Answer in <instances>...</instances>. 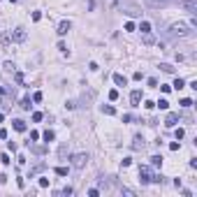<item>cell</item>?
Wrapping results in <instances>:
<instances>
[{
    "label": "cell",
    "instance_id": "1",
    "mask_svg": "<svg viewBox=\"0 0 197 197\" xmlns=\"http://www.w3.org/2000/svg\"><path fill=\"white\" fill-rule=\"evenodd\" d=\"M188 35H193V28L181 23V21L179 23H172L169 30H167V37H188Z\"/></svg>",
    "mask_w": 197,
    "mask_h": 197
},
{
    "label": "cell",
    "instance_id": "2",
    "mask_svg": "<svg viewBox=\"0 0 197 197\" xmlns=\"http://www.w3.org/2000/svg\"><path fill=\"white\" fill-rule=\"evenodd\" d=\"M121 9H123V14H128V16H142V7H139L137 2H132V0H123V2H121Z\"/></svg>",
    "mask_w": 197,
    "mask_h": 197
},
{
    "label": "cell",
    "instance_id": "3",
    "mask_svg": "<svg viewBox=\"0 0 197 197\" xmlns=\"http://www.w3.org/2000/svg\"><path fill=\"white\" fill-rule=\"evenodd\" d=\"M70 160H72V167H74V169H84L86 162H88V153H74Z\"/></svg>",
    "mask_w": 197,
    "mask_h": 197
},
{
    "label": "cell",
    "instance_id": "4",
    "mask_svg": "<svg viewBox=\"0 0 197 197\" xmlns=\"http://www.w3.org/2000/svg\"><path fill=\"white\" fill-rule=\"evenodd\" d=\"M26 37H28V33L23 28H16L14 33H9V40H12V42H26Z\"/></svg>",
    "mask_w": 197,
    "mask_h": 197
},
{
    "label": "cell",
    "instance_id": "5",
    "mask_svg": "<svg viewBox=\"0 0 197 197\" xmlns=\"http://www.w3.org/2000/svg\"><path fill=\"white\" fill-rule=\"evenodd\" d=\"M139 181H142V183H151L153 181V174H151L148 167H139Z\"/></svg>",
    "mask_w": 197,
    "mask_h": 197
},
{
    "label": "cell",
    "instance_id": "6",
    "mask_svg": "<svg viewBox=\"0 0 197 197\" xmlns=\"http://www.w3.org/2000/svg\"><path fill=\"white\" fill-rule=\"evenodd\" d=\"M132 148H134V151H144V148H146V142H144L142 134H134V139H132Z\"/></svg>",
    "mask_w": 197,
    "mask_h": 197
},
{
    "label": "cell",
    "instance_id": "7",
    "mask_svg": "<svg viewBox=\"0 0 197 197\" xmlns=\"http://www.w3.org/2000/svg\"><path fill=\"white\" fill-rule=\"evenodd\" d=\"M70 28H72V23H70V21H60V23H58V30H56V33H58L60 37H65L67 33H70Z\"/></svg>",
    "mask_w": 197,
    "mask_h": 197
},
{
    "label": "cell",
    "instance_id": "8",
    "mask_svg": "<svg viewBox=\"0 0 197 197\" xmlns=\"http://www.w3.org/2000/svg\"><path fill=\"white\" fill-rule=\"evenodd\" d=\"M176 123H179V114H174V111H172V114H167V118H165V125H167V128H174Z\"/></svg>",
    "mask_w": 197,
    "mask_h": 197
},
{
    "label": "cell",
    "instance_id": "9",
    "mask_svg": "<svg viewBox=\"0 0 197 197\" xmlns=\"http://www.w3.org/2000/svg\"><path fill=\"white\" fill-rule=\"evenodd\" d=\"M130 102H132V107H139V102H142V90H132V93H130Z\"/></svg>",
    "mask_w": 197,
    "mask_h": 197
},
{
    "label": "cell",
    "instance_id": "10",
    "mask_svg": "<svg viewBox=\"0 0 197 197\" xmlns=\"http://www.w3.org/2000/svg\"><path fill=\"white\" fill-rule=\"evenodd\" d=\"M44 162H37L35 167H33V169H30V176H28V179H35V174H40V172H44Z\"/></svg>",
    "mask_w": 197,
    "mask_h": 197
},
{
    "label": "cell",
    "instance_id": "11",
    "mask_svg": "<svg viewBox=\"0 0 197 197\" xmlns=\"http://www.w3.org/2000/svg\"><path fill=\"white\" fill-rule=\"evenodd\" d=\"M12 123H14V130H16V132H26V121L16 118V121H12Z\"/></svg>",
    "mask_w": 197,
    "mask_h": 197
},
{
    "label": "cell",
    "instance_id": "12",
    "mask_svg": "<svg viewBox=\"0 0 197 197\" xmlns=\"http://www.w3.org/2000/svg\"><path fill=\"white\" fill-rule=\"evenodd\" d=\"M114 84H116V86H125L128 79L123 77V74H118V72H116V74H114Z\"/></svg>",
    "mask_w": 197,
    "mask_h": 197
},
{
    "label": "cell",
    "instance_id": "13",
    "mask_svg": "<svg viewBox=\"0 0 197 197\" xmlns=\"http://www.w3.org/2000/svg\"><path fill=\"white\" fill-rule=\"evenodd\" d=\"M148 2H151V7H162V5H169L174 0H148Z\"/></svg>",
    "mask_w": 197,
    "mask_h": 197
},
{
    "label": "cell",
    "instance_id": "14",
    "mask_svg": "<svg viewBox=\"0 0 197 197\" xmlns=\"http://www.w3.org/2000/svg\"><path fill=\"white\" fill-rule=\"evenodd\" d=\"M102 114H107V116H114V114H116V109L111 107V104H102Z\"/></svg>",
    "mask_w": 197,
    "mask_h": 197
},
{
    "label": "cell",
    "instance_id": "15",
    "mask_svg": "<svg viewBox=\"0 0 197 197\" xmlns=\"http://www.w3.org/2000/svg\"><path fill=\"white\" fill-rule=\"evenodd\" d=\"M28 146H30V148H33V151H35L37 155H44V153H46V146H33L30 142H28Z\"/></svg>",
    "mask_w": 197,
    "mask_h": 197
},
{
    "label": "cell",
    "instance_id": "16",
    "mask_svg": "<svg viewBox=\"0 0 197 197\" xmlns=\"http://www.w3.org/2000/svg\"><path fill=\"white\" fill-rule=\"evenodd\" d=\"M42 137H44V142L49 144V142H54V139H56V132H54V130H46V132L42 134Z\"/></svg>",
    "mask_w": 197,
    "mask_h": 197
},
{
    "label": "cell",
    "instance_id": "17",
    "mask_svg": "<svg viewBox=\"0 0 197 197\" xmlns=\"http://www.w3.org/2000/svg\"><path fill=\"white\" fill-rule=\"evenodd\" d=\"M19 107H21V109H26V111H30V107H33V104H30V98H23Z\"/></svg>",
    "mask_w": 197,
    "mask_h": 197
},
{
    "label": "cell",
    "instance_id": "18",
    "mask_svg": "<svg viewBox=\"0 0 197 197\" xmlns=\"http://www.w3.org/2000/svg\"><path fill=\"white\" fill-rule=\"evenodd\" d=\"M121 195H128V197H134L137 193H134L132 188H125V186H121Z\"/></svg>",
    "mask_w": 197,
    "mask_h": 197
},
{
    "label": "cell",
    "instance_id": "19",
    "mask_svg": "<svg viewBox=\"0 0 197 197\" xmlns=\"http://www.w3.org/2000/svg\"><path fill=\"white\" fill-rule=\"evenodd\" d=\"M144 44H155V37L151 33H144Z\"/></svg>",
    "mask_w": 197,
    "mask_h": 197
},
{
    "label": "cell",
    "instance_id": "20",
    "mask_svg": "<svg viewBox=\"0 0 197 197\" xmlns=\"http://www.w3.org/2000/svg\"><path fill=\"white\" fill-rule=\"evenodd\" d=\"M139 30H142V33H151V23H148V21H142V23H139Z\"/></svg>",
    "mask_w": 197,
    "mask_h": 197
},
{
    "label": "cell",
    "instance_id": "21",
    "mask_svg": "<svg viewBox=\"0 0 197 197\" xmlns=\"http://www.w3.org/2000/svg\"><path fill=\"white\" fill-rule=\"evenodd\" d=\"M151 165H153V167H160V165H162V155H153Z\"/></svg>",
    "mask_w": 197,
    "mask_h": 197
},
{
    "label": "cell",
    "instance_id": "22",
    "mask_svg": "<svg viewBox=\"0 0 197 197\" xmlns=\"http://www.w3.org/2000/svg\"><path fill=\"white\" fill-rule=\"evenodd\" d=\"M160 70H162V72H167V74H172V72H174V67H172L169 63H160Z\"/></svg>",
    "mask_w": 197,
    "mask_h": 197
},
{
    "label": "cell",
    "instance_id": "23",
    "mask_svg": "<svg viewBox=\"0 0 197 197\" xmlns=\"http://www.w3.org/2000/svg\"><path fill=\"white\" fill-rule=\"evenodd\" d=\"M172 86H174L176 90H181V88H186V81H183V79H176L174 84H172Z\"/></svg>",
    "mask_w": 197,
    "mask_h": 197
},
{
    "label": "cell",
    "instance_id": "24",
    "mask_svg": "<svg viewBox=\"0 0 197 197\" xmlns=\"http://www.w3.org/2000/svg\"><path fill=\"white\" fill-rule=\"evenodd\" d=\"M56 195H60V197H67V195H72V188L67 186V188H63V190H58Z\"/></svg>",
    "mask_w": 197,
    "mask_h": 197
},
{
    "label": "cell",
    "instance_id": "25",
    "mask_svg": "<svg viewBox=\"0 0 197 197\" xmlns=\"http://www.w3.org/2000/svg\"><path fill=\"white\" fill-rule=\"evenodd\" d=\"M181 107H186V109L193 107V100H190V98H183V100H181Z\"/></svg>",
    "mask_w": 197,
    "mask_h": 197
},
{
    "label": "cell",
    "instance_id": "26",
    "mask_svg": "<svg viewBox=\"0 0 197 197\" xmlns=\"http://www.w3.org/2000/svg\"><path fill=\"white\" fill-rule=\"evenodd\" d=\"M56 174L58 176H67V167H56Z\"/></svg>",
    "mask_w": 197,
    "mask_h": 197
},
{
    "label": "cell",
    "instance_id": "27",
    "mask_svg": "<svg viewBox=\"0 0 197 197\" xmlns=\"http://www.w3.org/2000/svg\"><path fill=\"white\" fill-rule=\"evenodd\" d=\"M42 118H44V114H42V111H35V114H33V121H35V123H40Z\"/></svg>",
    "mask_w": 197,
    "mask_h": 197
},
{
    "label": "cell",
    "instance_id": "28",
    "mask_svg": "<svg viewBox=\"0 0 197 197\" xmlns=\"http://www.w3.org/2000/svg\"><path fill=\"white\" fill-rule=\"evenodd\" d=\"M155 104H158V107H160V109H167V107H169V102H167V100H158Z\"/></svg>",
    "mask_w": 197,
    "mask_h": 197
},
{
    "label": "cell",
    "instance_id": "29",
    "mask_svg": "<svg viewBox=\"0 0 197 197\" xmlns=\"http://www.w3.org/2000/svg\"><path fill=\"white\" fill-rule=\"evenodd\" d=\"M0 162H2V165H9L12 160H9V155H7V153H2V155H0Z\"/></svg>",
    "mask_w": 197,
    "mask_h": 197
},
{
    "label": "cell",
    "instance_id": "30",
    "mask_svg": "<svg viewBox=\"0 0 197 197\" xmlns=\"http://www.w3.org/2000/svg\"><path fill=\"white\" fill-rule=\"evenodd\" d=\"M109 100H118V90H116V88L109 90Z\"/></svg>",
    "mask_w": 197,
    "mask_h": 197
},
{
    "label": "cell",
    "instance_id": "31",
    "mask_svg": "<svg viewBox=\"0 0 197 197\" xmlns=\"http://www.w3.org/2000/svg\"><path fill=\"white\" fill-rule=\"evenodd\" d=\"M125 30H128V33H132V30H137V26H134L132 21H128V23H125Z\"/></svg>",
    "mask_w": 197,
    "mask_h": 197
},
{
    "label": "cell",
    "instance_id": "32",
    "mask_svg": "<svg viewBox=\"0 0 197 197\" xmlns=\"http://www.w3.org/2000/svg\"><path fill=\"white\" fill-rule=\"evenodd\" d=\"M65 153H67V146H65V144H63V146L58 148V155H60V158H65Z\"/></svg>",
    "mask_w": 197,
    "mask_h": 197
},
{
    "label": "cell",
    "instance_id": "33",
    "mask_svg": "<svg viewBox=\"0 0 197 197\" xmlns=\"http://www.w3.org/2000/svg\"><path fill=\"white\" fill-rule=\"evenodd\" d=\"M40 188H49V179H40Z\"/></svg>",
    "mask_w": 197,
    "mask_h": 197
},
{
    "label": "cell",
    "instance_id": "34",
    "mask_svg": "<svg viewBox=\"0 0 197 197\" xmlns=\"http://www.w3.org/2000/svg\"><path fill=\"white\" fill-rule=\"evenodd\" d=\"M179 146H181L179 142H172V144H169V148H172V151H179Z\"/></svg>",
    "mask_w": 197,
    "mask_h": 197
},
{
    "label": "cell",
    "instance_id": "35",
    "mask_svg": "<svg viewBox=\"0 0 197 197\" xmlns=\"http://www.w3.org/2000/svg\"><path fill=\"white\" fill-rule=\"evenodd\" d=\"M58 49H60L63 54H67V46H65V42H58Z\"/></svg>",
    "mask_w": 197,
    "mask_h": 197
},
{
    "label": "cell",
    "instance_id": "36",
    "mask_svg": "<svg viewBox=\"0 0 197 197\" xmlns=\"http://www.w3.org/2000/svg\"><path fill=\"white\" fill-rule=\"evenodd\" d=\"M33 102H42V93H35V95H33Z\"/></svg>",
    "mask_w": 197,
    "mask_h": 197
},
{
    "label": "cell",
    "instance_id": "37",
    "mask_svg": "<svg viewBox=\"0 0 197 197\" xmlns=\"http://www.w3.org/2000/svg\"><path fill=\"white\" fill-rule=\"evenodd\" d=\"M183 137H186V132H183V130L179 128V130H176V139H183Z\"/></svg>",
    "mask_w": 197,
    "mask_h": 197
},
{
    "label": "cell",
    "instance_id": "38",
    "mask_svg": "<svg viewBox=\"0 0 197 197\" xmlns=\"http://www.w3.org/2000/svg\"><path fill=\"white\" fill-rule=\"evenodd\" d=\"M98 193H100L98 188H90V190H88V195H90V197H98Z\"/></svg>",
    "mask_w": 197,
    "mask_h": 197
}]
</instances>
